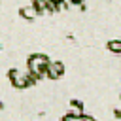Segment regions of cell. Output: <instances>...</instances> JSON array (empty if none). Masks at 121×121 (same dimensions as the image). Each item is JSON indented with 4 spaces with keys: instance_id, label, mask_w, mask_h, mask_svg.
Listing matches in <instances>:
<instances>
[{
    "instance_id": "1",
    "label": "cell",
    "mask_w": 121,
    "mask_h": 121,
    "mask_svg": "<svg viewBox=\"0 0 121 121\" xmlns=\"http://www.w3.org/2000/svg\"><path fill=\"white\" fill-rule=\"evenodd\" d=\"M8 76H9V81L15 89H26V87L34 85L38 79L28 68H11L8 72Z\"/></svg>"
},
{
    "instance_id": "2",
    "label": "cell",
    "mask_w": 121,
    "mask_h": 121,
    "mask_svg": "<svg viewBox=\"0 0 121 121\" xmlns=\"http://www.w3.org/2000/svg\"><path fill=\"white\" fill-rule=\"evenodd\" d=\"M47 64H49V59L43 55V53H34L28 57L26 60V68L40 79V78H45V72H47Z\"/></svg>"
},
{
    "instance_id": "3",
    "label": "cell",
    "mask_w": 121,
    "mask_h": 121,
    "mask_svg": "<svg viewBox=\"0 0 121 121\" xmlns=\"http://www.w3.org/2000/svg\"><path fill=\"white\" fill-rule=\"evenodd\" d=\"M62 74H64V64H62L60 60H49V64H47V72H45V78L59 79Z\"/></svg>"
},
{
    "instance_id": "4",
    "label": "cell",
    "mask_w": 121,
    "mask_h": 121,
    "mask_svg": "<svg viewBox=\"0 0 121 121\" xmlns=\"http://www.w3.org/2000/svg\"><path fill=\"white\" fill-rule=\"evenodd\" d=\"M19 13H21V17H23V19H36V17L40 15L34 4H28V6H23V8L19 9Z\"/></svg>"
},
{
    "instance_id": "5",
    "label": "cell",
    "mask_w": 121,
    "mask_h": 121,
    "mask_svg": "<svg viewBox=\"0 0 121 121\" xmlns=\"http://www.w3.org/2000/svg\"><path fill=\"white\" fill-rule=\"evenodd\" d=\"M108 51H112V53H121V40H112V42H108Z\"/></svg>"
},
{
    "instance_id": "6",
    "label": "cell",
    "mask_w": 121,
    "mask_h": 121,
    "mask_svg": "<svg viewBox=\"0 0 121 121\" xmlns=\"http://www.w3.org/2000/svg\"><path fill=\"white\" fill-rule=\"evenodd\" d=\"M68 6H83V0H66Z\"/></svg>"
},
{
    "instance_id": "7",
    "label": "cell",
    "mask_w": 121,
    "mask_h": 121,
    "mask_svg": "<svg viewBox=\"0 0 121 121\" xmlns=\"http://www.w3.org/2000/svg\"><path fill=\"white\" fill-rule=\"evenodd\" d=\"M0 112H2V102H0Z\"/></svg>"
}]
</instances>
